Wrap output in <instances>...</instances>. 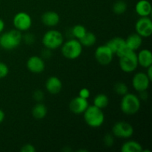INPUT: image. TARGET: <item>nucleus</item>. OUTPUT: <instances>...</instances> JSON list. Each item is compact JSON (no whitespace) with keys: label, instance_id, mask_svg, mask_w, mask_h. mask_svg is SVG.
<instances>
[{"label":"nucleus","instance_id":"f257e3e1","mask_svg":"<svg viewBox=\"0 0 152 152\" xmlns=\"http://www.w3.org/2000/svg\"><path fill=\"white\" fill-rule=\"evenodd\" d=\"M83 114L85 122L91 128L100 127L105 121V114L103 111L94 105H89Z\"/></svg>","mask_w":152,"mask_h":152},{"label":"nucleus","instance_id":"f03ea898","mask_svg":"<svg viewBox=\"0 0 152 152\" xmlns=\"http://www.w3.org/2000/svg\"><path fill=\"white\" fill-rule=\"evenodd\" d=\"M22 40L21 31L18 30H11L4 33L0 37V46L4 50H10L19 47Z\"/></svg>","mask_w":152,"mask_h":152},{"label":"nucleus","instance_id":"7ed1b4c3","mask_svg":"<svg viewBox=\"0 0 152 152\" xmlns=\"http://www.w3.org/2000/svg\"><path fill=\"white\" fill-rule=\"evenodd\" d=\"M140 108V99L134 94L127 93L123 96L120 102V109L127 115L137 114Z\"/></svg>","mask_w":152,"mask_h":152},{"label":"nucleus","instance_id":"20e7f679","mask_svg":"<svg viewBox=\"0 0 152 152\" xmlns=\"http://www.w3.org/2000/svg\"><path fill=\"white\" fill-rule=\"evenodd\" d=\"M62 53L68 59H76L80 57L83 52V45L77 39L68 40L62 45Z\"/></svg>","mask_w":152,"mask_h":152},{"label":"nucleus","instance_id":"39448f33","mask_svg":"<svg viewBox=\"0 0 152 152\" xmlns=\"http://www.w3.org/2000/svg\"><path fill=\"white\" fill-rule=\"evenodd\" d=\"M42 42L45 48L55 50L63 44L64 37L57 30H50L44 34Z\"/></svg>","mask_w":152,"mask_h":152},{"label":"nucleus","instance_id":"423d86ee","mask_svg":"<svg viewBox=\"0 0 152 152\" xmlns=\"http://www.w3.org/2000/svg\"><path fill=\"white\" fill-rule=\"evenodd\" d=\"M120 69L126 73L134 72L138 66L137 55L133 50H129L122 56L119 57Z\"/></svg>","mask_w":152,"mask_h":152},{"label":"nucleus","instance_id":"0eeeda50","mask_svg":"<svg viewBox=\"0 0 152 152\" xmlns=\"http://www.w3.org/2000/svg\"><path fill=\"white\" fill-rule=\"evenodd\" d=\"M134 132L133 126L126 121L117 122L112 128V134L122 139L130 138L134 134Z\"/></svg>","mask_w":152,"mask_h":152},{"label":"nucleus","instance_id":"6e6552de","mask_svg":"<svg viewBox=\"0 0 152 152\" xmlns=\"http://www.w3.org/2000/svg\"><path fill=\"white\" fill-rule=\"evenodd\" d=\"M114 53L111 49L106 45H100L95 50V59L99 64L102 65H108L111 63L114 58Z\"/></svg>","mask_w":152,"mask_h":152},{"label":"nucleus","instance_id":"1a4fd4ad","mask_svg":"<svg viewBox=\"0 0 152 152\" xmlns=\"http://www.w3.org/2000/svg\"><path fill=\"white\" fill-rule=\"evenodd\" d=\"M13 26L19 31H26L32 25V19L31 16L25 12H19L16 13L13 19Z\"/></svg>","mask_w":152,"mask_h":152},{"label":"nucleus","instance_id":"9d476101","mask_svg":"<svg viewBox=\"0 0 152 152\" xmlns=\"http://www.w3.org/2000/svg\"><path fill=\"white\" fill-rule=\"evenodd\" d=\"M105 45L111 49L114 55H117L118 57H120L128 51L131 50L126 46L124 39L121 37H114L110 39Z\"/></svg>","mask_w":152,"mask_h":152},{"label":"nucleus","instance_id":"9b49d317","mask_svg":"<svg viewBox=\"0 0 152 152\" xmlns=\"http://www.w3.org/2000/svg\"><path fill=\"white\" fill-rule=\"evenodd\" d=\"M136 33L142 37H149L152 34V22L148 16L140 17L135 25Z\"/></svg>","mask_w":152,"mask_h":152},{"label":"nucleus","instance_id":"f8f14e48","mask_svg":"<svg viewBox=\"0 0 152 152\" xmlns=\"http://www.w3.org/2000/svg\"><path fill=\"white\" fill-rule=\"evenodd\" d=\"M151 80L148 79L145 73H137L132 79V86L138 92L147 91L150 85Z\"/></svg>","mask_w":152,"mask_h":152},{"label":"nucleus","instance_id":"ddd939ff","mask_svg":"<svg viewBox=\"0 0 152 152\" xmlns=\"http://www.w3.org/2000/svg\"><path fill=\"white\" fill-rule=\"evenodd\" d=\"M27 68L28 71L34 74H40L45 68V63L42 57L39 56H32L27 61Z\"/></svg>","mask_w":152,"mask_h":152},{"label":"nucleus","instance_id":"4468645a","mask_svg":"<svg viewBox=\"0 0 152 152\" xmlns=\"http://www.w3.org/2000/svg\"><path fill=\"white\" fill-rule=\"evenodd\" d=\"M88 106L89 104L88 99L79 96L71 99L69 103L70 111L75 114H83Z\"/></svg>","mask_w":152,"mask_h":152},{"label":"nucleus","instance_id":"2eb2a0df","mask_svg":"<svg viewBox=\"0 0 152 152\" xmlns=\"http://www.w3.org/2000/svg\"><path fill=\"white\" fill-rule=\"evenodd\" d=\"M46 90L50 94H57L62 91V83L57 77H50L45 83Z\"/></svg>","mask_w":152,"mask_h":152},{"label":"nucleus","instance_id":"dca6fc26","mask_svg":"<svg viewBox=\"0 0 152 152\" xmlns=\"http://www.w3.org/2000/svg\"><path fill=\"white\" fill-rule=\"evenodd\" d=\"M42 22L45 26L54 27L59 24L60 18L59 14L55 11H47L42 15Z\"/></svg>","mask_w":152,"mask_h":152},{"label":"nucleus","instance_id":"f3484780","mask_svg":"<svg viewBox=\"0 0 152 152\" xmlns=\"http://www.w3.org/2000/svg\"><path fill=\"white\" fill-rule=\"evenodd\" d=\"M137 55L138 65L145 68L151 66L152 53L151 50L148 49H142Z\"/></svg>","mask_w":152,"mask_h":152},{"label":"nucleus","instance_id":"a211bd4d","mask_svg":"<svg viewBox=\"0 0 152 152\" xmlns=\"http://www.w3.org/2000/svg\"><path fill=\"white\" fill-rule=\"evenodd\" d=\"M125 41H126V44L129 50L135 51V50H138L142 45V37L137 33H134V34H130L127 37V39H125Z\"/></svg>","mask_w":152,"mask_h":152},{"label":"nucleus","instance_id":"6ab92c4d","mask_svg":"<svg viewBox=\"0 0 152 152\" xmlns=\"http://www.w3.org/2000/svg\"><path fill=\"white\" fill-rule=\"evenodd\" d=\"M135 10L140 17L150 16L152 10L151 3L148 0H140L135 6Z\"/></svg>","mask_w":152,"mask_h":152},{"label":"nucleus","instance_id":"aec40b11","mask_svg":"<svg viewBox=\"0 0 152 152\" xmlns=\"http://www.w3.org/2000/svg\"><path fill=\"white\" fill-rule=\"evenodd\" d=\"M32 115L37 120H42L46 117L48 113V108L41 102L36 104L32 108Z\"/></svg>","mask_w":152,"mask_h":152},{"label":"nucleus","instance_id":"412c9836","mask_svg":"<svg viewBox=\"0 0 152 152\" xmlns=\"http://www.w3.org/2000/svg\"><path fill=\"white\" fill-rule=\"evenodd\" d=\"M142 146L140 143L134 140H129L122 145V152H142Z\"/></svg>","mask_w":152,"mask_h":152},{"label":"nucleus","instance_id":"4be33fe9","mask_svg":"<svg viewBox=\"0 0 152 152\" xmlns=\"http://www.w3.org/2000/svg\"><path fill=\"white\" fill-rule=\"evenodd\" d=\"M80 42L83 45V47H91L96 43V37L94 33L87 31L84 36L80 39H79Z\"/></svg>","mask_w":152,"mask_h":152},{"label":"nucleus","instance_id":"5701e85b","mask_svg":"<svg viewBox=\"0 0 152 152\" xmlns=\"http://www.w3.org/2000/svg\"><path fill=\"white\" fill-rule=\"evenodd\" d=\"M109 103L108 97L104 94H99L94 99V105L100 109L106 108Z\"/></svg>","mask_w":152,"mask_h":152},{"label":"nucleus","instance_id":"b1692460","mask_svg":"<svg viewBox=\"0 0 152 152\" xmlns=\"http://www.w3.org/2000/svg\"><path fill=\"white\" fill-rule=\"evenodd\" d=\"M112 9L115 14L121 15L124 13L127 10V4L123 0H119L114 3Z\"/></svg>","mask_w":152,"mask_h":152},{"label":"nucleus","instance_id":"393cba45","mask_svg":"<svg viewBox=\"0 0 152 152\" xmlns=\"http://www.w3.org/2000/svg\"><path fill=\"white\" fill-rule=\"evenodd\" d=\"M86 32H87L86 28H85V26H83L82 25H75L71 29V34H72V35L78 40L80 39L86 34Z\"/></svg>","mask_w":152,"mask_h":152},{"label":"nucleus","instance_id":"a878e982","mask_svg":"<svg viewBox=\"0 0 152 152\" xmlns=\"http://www.w3.org/2000/svg\"><path fill=\"white\" fill-rule=\"evenodd\" d=\"M114 90L117 94L120 95V96H124L126 94L129 93V88L126 86V83H122V82H118L115 84L114 87Z\"/></svg>","mask_w":152,"mask_h":152},{"label":"nucleus","instance_id":"bb28decb","mask_svg":"<svg viewBox=\"0 0 152 152\" xmlns=\"http://www.w3.org/2000/svg\"><path fill=\"white\" fill-rule=\"evenodd\" d=\"M103 142L107 147H111L114 142V135L112 134H106L103 138Z\"/></svg>","mask_w":152,"mask_h":152},{"label":"nucleus","instance_id":"cd10ccee","mask_svg":"<svg viewBox=\"0 0 152 152\" xmlns=\"http://www.w3.org/2000/svg\"><path fill=\"white\" fill-rule=\"evenodd\" d=\"M9 73V68L5 63L0 62V79L4 78Z\"/></svg>","mask_w":152,"mask_h":152},{"label":"nucleus","instance_id":"c85d7f7f","mask_svg":"<svg viewBox=\"0 0 152 152\" xmlns=\"http://www.w3.org/2000/svg\"><path fill=\"white\" fill-rule=\"evenodd\" d=\"M22 39L24 40V42L26 44L31 45L35 42V37L33 34H31V33H28V34H25L24 37H22Z\"/></svg>","mask_w":152,"mask_h":152},{"label":"nucleus","instance_id":"c756f323","mask_svg":"<svg viewBox=\"0 0 152 152\" xmlns=\"http://www.w3.org/2000/svg\"><path fill=\"white\" fill-rule=\"evenodd\" d=\"M33 97H34V99L37 102H39L42 101V99H44V93L41 90H37L34 92Z\"/></svg>","mask_w":152,"mask_h":152},{"label":"nucleus","instance_id":"7c9ffc66","mask_svg":"<svg viewBox=\"0 0 152 152\" xmlns=\"http://www.w3.org/2000/svg\"><path fill=\"white\" fill-rule=\"evenodd\" d=\"M79 96L88 99L89 96H90V91L88 88H83L79 92Z\"/></svg>","mask_w":152,"mask_h":152},{"label":"nucleus","instance_id":"2f4dec72","mask_svg":"<svg viewBox=\"0 0 152 152\" xmlns=\"http://www.w3.org/2000/svg\"><path fill=\"white\" fill-rule=\"evenodd\" d=\"M21 151L22 152H35L36 148L34 147V145H31V144H25L20 149Z\"/></svg>","mask_w":152,"mask_h":152},{"label":"nucleus","instance_id":"473e14b6","mask_svg":"<svg viewBox=\"0 0 152 152\" xmlns=\"http://www.w3.org/2000/svg\"><path fill=\"white\" fill-rule=\"evenodd\" d=\"M51 50H50V49H48L46 48L45 50H43L42 52V56L44 58H46V59H48V58L50 57V56H51Z\"/></svg>","mask_w":152,"mask_h":152},{"label":"nucleus","instance_id":"72a5a7b5","mask_svg":"<svg viewBox=\"0 0 152 152\" xmlns=\"http://www.w3.org/2000/svg\"><path fill=\"white\" fill-rule=\"evenodd\" d=\"M145 74H146V75L148 76V79H149V80L151 81V80H152V65L151 66L148 67V68H147V71Z\"/></svg>","mask_w":152,"mask_h":152},{"label":"nucleus","instance_id":"f704fd0d","mask_svg":"<svg viewBox=\"0 0 152 152\" xmlns=\"http://www.w3.org/2000/svg\"><path fill=\"white\" fill-rule=\"evenodd\" d=\"M4 113L1 109H0V124L4 121Z\"/></svg>","mask_w":152,"mask_h":152},{"label":"nucleus","instance_id":"c9c22d12","mask_svg":"<svg viewBox=\"0 0 152 152\" xmlns=\"http://www.w3.org/2000/svg\"><path fill=\"white\" fill-rule=\"evenodd\" d=\"M4 28V22L2 19H0V33H1L3 31Z\"/></svg>","mask_w":152,"mask_h":152}]
</instances>
